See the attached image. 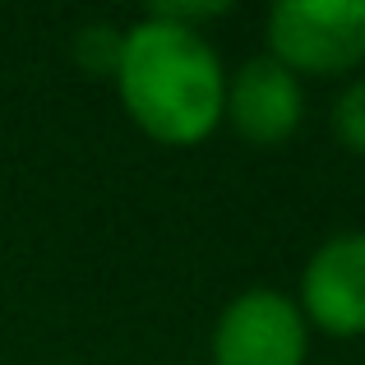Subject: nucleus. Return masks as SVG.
<instances>
[{"label": "nucleus", "mask_w": 365, "mask_h": 365, "mask_svg": "<svg viewBox=\"0 0 365 365\" xmlns=\"http://www.w3.org/2000/svg\"><path fill=\"white\" fill-rule=\"evenodd\" d=\"M111 83L130 125L162 148H195L222 130L227 65L204 28L148 9L120 28Z\"/></svg>", "instance_id": "nucleus-1"}, {"label": "nucleus", "mask_w": 365, "mask_h": 365, "mask_svg": "<svg viewBox=\"0 0 365 365\" xmlns=\"http://www.w3.org/2000/svg\"><path fill=\"white\" fill-rule=\"evenodd\" d=\"M264 42L301 83H347L365 70V0H277L264 19Z\"/></svg>", "instance_id": "nucleus-2"}, {"label": "nucleus", "mask_w": 365, "mask_h": 365, "mask_svg": "<svg viewBox=\"0 0 365 365\" xmlns=\"http://www.w3.org/2000/svg\"><path fill=\"white\" fill-rule=\"evenodd\" d=\"M213 365H305L310 324L282 287H245L217 310L208 333Z\"/></svg>", "instance_id": "nucleus-3"}, {"label": "nucleus", "mask_w": 365, "mask_h": 365, "mask_svg": "<svg viewBox=\"0 0 365 365\" xmlns=\"http://www.w3.org/2000/svg\"><path fill=\"white\" fill-rule=\"evenodd\" d=\"M296 305L310 333L333 342L365 338V232H333L310 250Z\"/></svg>", "instance_id": "nucleus-4"}, {"label": "nucleus", "mask_w": 365, "mask_h": 365, "mask_svg": "<svg viewBox=\"0 0 365 365\" xmlns=\"http://www.w3.org/2000/svg\"><path fill=\"white\" fill-rule=\"evenodd\" d=\"M222 125L250 148H282L305 125V83L273 56H250L227 70Z\"/></svg>", "instance_id": "nucleus-5"}, {"label": "nucleus", "mask_w": 365, "mask_h": 365, "mask_svg": "<svg viewBox=\"0 0 365 365\" xmlns=\"http://www.w3.org/2000/svg\"><path fill=\"white\" fill-rule=\"evenodd\" d=\"M329 125H333V139H338L351 158H365V74H356V79H347L338 88Z\"/></svg>", "instance_id": "nucleus-6"}]
</instances>
